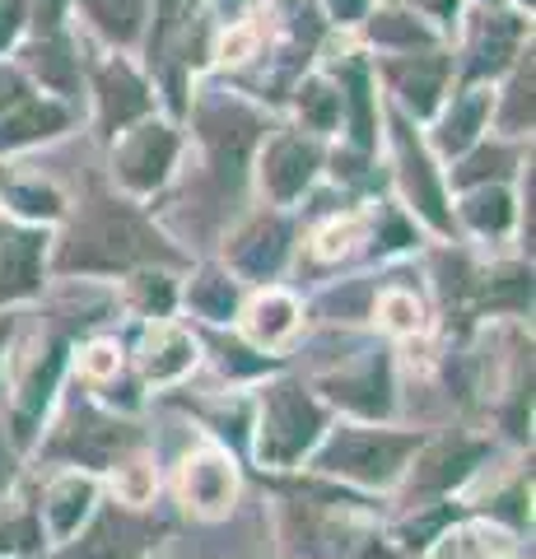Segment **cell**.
Listing matches in <instances>:
<instances>
[{"label": "cell", "instance_id": "obj_33", "mask_svg": "<svg viewBox=\"0 0 536 559\" xmlns=\"http://www.w3.org/2000/svg\"><path fill=\"white\" fill-rule=\"evenodd\" d=\"M326 5H332L336 20H359L365 14V0H326Z\"/></svg>", "mask_w": 536, "mask_h": 559}, {"label": "cell", "instance_id": "obj_12", "mask_svg": "<svg viewBox=\"0 0 536 559\" xmlns=\"http://www.w3.org/2000/svg\"><path fill=\"white\" fill-rule=\"evenodd\" d=\"M135 550H141V532L127 518H103L80 546V559H135Z\"/></svg>", "mask_w": 536, "mask_h": 559}, {"label": "cell", "instance_id": "obj_25", "mask_svg": "<svg viewBox=\"0 0 536 559\" xmlns=\"http://www.w3.org/2000/svg\"><path fill=\"white\" fill-rule=\"evenodd\" d=\"M192 304L205 312V318H229L234 312V285L229 280H211V285H201L192 294Z\"/></svg>", "mask_w": 536, "mask_h": 559}, {"label": "cell", "instance_id": "obj_28", "mask_svg": "<svg viewBox=\"0 0 536 559\" xmlns=\"http://www.w3.org/2000/svg\"><path fill=\"white\" fill-rule=\"evenodd\" d=\"M10 197L20 201V210H28V215H57V197H51V191H38V187H10Z\"/></svg>", "mask_w": 536, "mask_h": 559}, {"label": "cell", "instance_id": "obj_21", "mask_svg": "<svg viewBox=\"0 0 536 559\" xmlns=\"http://www.w3.org/2000/svg\"><path fill=\"white\" fill-rule=\"evenodd\" d=\"M141 5L145 0H90L94 20L112 33V38H131L135 24H141Z\"/></svg>", "mask_w": 536, "mask_h": 559}, {"label": "cell", "instance_id": "obj_2", "mask_svg": "<svg viewBox=\"0 0 536 559\" xmlns=\"http://www.w3.org/2000/svg\"><path fill=\"white\" fill-rule=\"evenodd\" d=\"M150 252V234L135 224L131 215H103L94 219L84 234H75V248L65 252V266H103V271H112V266H131L135 257H145Z\"/></svg>", "mask_w": 536, "mask_h": 559}, {"label": "cell", "instance_id": "obj_32", "mask_svg": "<svg viewBox=\"0 0 536 559\" xmlns=\"http://www.w3.org/2000/svg\"><path fill=\"white\" fill-rule=\"evenodd\" d=\"M355 229H350V224H341V229H326L322 234V257H336L341 248H345V238H350Z\"/></svg>", "mask_w": 536, "mask_h": 559}, {"label": "cell", "instance_id": "obj_35", "mask_svg": "<svg viewBox=\"0 0 536 559\" xmlns=\"http://www.w3.org/2000/svg\"><path fill=\"white\" fill-rule=\"evenodd\" d=\"M420 5H425V10H434V14H453L457 0H420Z\"/></svg>", "mask_w": 536, "mask_h": 559}, {"label": "cell", "instance_id": "obj_34", "mask_svg": "<svg viewBox=\"0 0 536 559\" xmlns=\"http://www.w3.org/2000/svg\"><path fill=\"white\" fill-rule=\"evenodd\" d=\"M90 369H94V373H108V369H112V349H94Z\"/></svg>", "mask_w": 536, "mask_h": 559}, {"label": "cell", "instance_id": "obj_16", "mask_svg": "<svg viewBox=\"0 0 536 559\" xmlns=\"http://www.w3.org/2000/svg\"><path fill=\"white\" fill-rule=\"evenodd\" d=\"M466 219H472L480 234H504L509 224H513V201H509V191H499V187L476 191V197L466 201Z\"/></svg>", "mask_w": 536, "mask_h": 559}, {"label": "cell", "instance_id": "obj_7", "mask_svg": "<svg viewBox=\"0 0 536 559\" xmlns=\"http://www.w3.org/2000/svg\"><path fill=\"white\" fill-rule=\"evenodd\" d=\"M234 495V471L219 452H201L196 462H187V499L201 503L205 513H219Z\"/></svg>", "mask_w": 536, "mask_h": 559}, {"label": "cell", "instance_id": "obj_31", "mask_svg": "<svg viewBox=\"0 0 536 559\" xmlns=\"http://www.w3.org/2000/svg\"><path fill=\"white\" fill-rule=\"evenodd\" d=\"M20 14H24V0H0V47L14 38V28H20Z\"/></svg>", "mask_w": 536, "mask_h": 559}, {"label": "cell", "instance_id": "obj_24", "mask_svg": "<svg viewBox=\"0 0 536 559\" xmlns=\"http://www.w3.org/2000/svg\"><path fill=\"white\" fill-rule=\"evenodd\" d=\"M299 108H303V117L313 121L318 131H326V127H336V94H326L322 84H308V90L299 94Z\"/></svg>", "mask_w": 536, "mask_h": 559}, {"label": "cell", "instance_id": "obj_14", "mask_svg": "<svg viewBox=\"0 0 536 559\" xmlns=\"http://www.w3.org/2000/svg\"><path fill=\"white\" fill-rule=\"evenodd\" d=\"M480 462V448L476 443H443L425 457V471H420V489H448L453 480L466 476V466Z\"/></svg>", "mask_w": 536, "mask_h": 559}, {"label": "cell", "instance_id": "obj_23", "mask_svg": "<svg viewBox=\"0 0 536 559\" xmlns=\"http://www.w3.org/2000/svg\"><path fill=\"white\" fill-rule=\"evenodd\" d=\"M513 38H517V28L509 20H490V28L480 33V47H476V70H499L504 66V57L513 51Z\"/></svg>", "mask_w": 536, "mask_h": 559}, {"label": "cell", "instance_id": "obj_3", "mask_svg": "<svg viewBox=\"0 0 536 559\" xmlns=\"http://www.w3.org/2000/svg\"><path fill=\"white\" fill-rule=\"evenodd\" d=\"M410 452L406 439H388V433H341V439L326 448L322 466L326 471H341V476H355V480H388L402 457Z\"/></svg>", "mask_w": 536, "mask_h": 559}, {"label": "cell", "instance_id": "obj_9", "mask_svg": "<svg viewBox=\"0 0 536 559\" xmlns=\"http://www.w3.org/2000/svg\"><path fill=\"white\" fill-rule=\"evenodd\" d=\"M285 238H289L285 224H275V219L257 224V229L234 248V261L243 271H252V275H271L275 266H281V257H285Z\"/></svg>", "mask_w": 536, "mask_h": 559}, {"label": "cell", "instance_id": "obj_27", "mask_svg": "<svg viewBox=\"0 0 536 559\" xmlns=\"http://www.w3.org/2000/svg\"><path fill=\"white\" fill-rule=\"evenodd\" d=\"M33 66L43 70V80H51V84H71V57H65L61 47H38V57H33Z\"/></svg>", "mask_w": 536, "mask_h": 559}, {"label": "cell", "instance_id": "obj_17", "mask_svg": "<svg viewBox=\"0 0 536 559\" xmlns=\"http://www.w3.org/2000/svg\"><path fill=\"white\" fill-rule=\"evenodd\" d=\"M187 364H192V341L178 336V331H164V341L150 345L145 369H150V378H172V373H182Z\"/></svg>", "mask_w": 536, "mask_h": 559}, {"label": "cell", "instance_id": "obj_1", "mask_svg": "<svg viewBox=\"0 0 536 559\" xmlns=\"http://www.w3.org/2000/svg\"><path fill=\"white\" fill-rule=\"evenodd\" d=\"M322 411L308 401L299 388H281L271 396L266 419H262V457L266 462H294L303 457V448L318 439Z\"/></svg>", "mask_w": 536, "mask_h": 559}, {"label": "cell", "instance_id": "obj_11", "mask_svg": "<svg viewBox=\"0 0 536 559\" xmlns=\"http://www.w3.org/2000/svg\"><path fill=\"white\" fill-rule=\"evenodd\" d=\"M65 127V112L51 108V103H28V108H20L10 121H0V150H14V145H28V140L38 135H51Z\"/></svg>", "mask_w": 536, "mask_h": 559}, {"label": "cell", "instance_id": "obj_20", "mask_svg": "<svg viewBox=\"0 0 536 559\" xmlns=\"http://www.w3.org/2000/svg\"><path fill=\"white\" fill-rule=\"evenodd\" d=\"M336 396L365 415H383L388 411V378H383V369H373L365 382H345V388H336Z\"/></svg>", "mask_w": 536, "mask_h": 559}, {"label": "cell", "instance_id": "obj_38", "mask_svg": "<svg viewBox=\"0 0 536 559\" xmlns=\"http://www.w3.org/2000/svg\"><path fill=\"white\" fill-rule=\"evenodd\" d=\"M443 559H453V555H443Z\"/></svg>", "mask_w": 536, "mask_h": 559}, {"label": "cell", "instance_id": "obj_13", "mask_svg": "<svg viewBox=\"0 0 536 559\" xmlns=\"http://www.w3.org/2000/svg\"><path fill=\"white\" fill-rule=\"evenodd\" d=\"M90 499H94V485H90V480H80V476L57 480V485H51V499H47L51 527H57L61 536H71V532L80 527L84 509H90Z\"/></svg>", "mask_w": 536, "mask_h": 559}, {"label": "cell", "instance_id": "obj_10", "mask_svg": "<svg viewBox=\"0 0 536 559\" xmlns=\"http://www.w3.org/2000/svg\"><path fill=\"white\" fill-rule=\"evenodd\" d=\"M402 173H406V187H410L415 205H420L425 215L443 229V224H448V210H443V197H439V182H434V173H429L425 154L410 145V135H402Z\"/></svg>", "mask_w": 536, "mask_h": 559}, {"label": "cell", "instance_id": "obj_29", "mask_svg": "<svg viewBox=\"0 0 536 559\" xmlns=\"http://www.w3.org/2000/svg\"><path fill=\"white\" fill-rule=\"evenodd\" d=\"M383 312H388V322L396 331H415V322H420V308H415L406 294H392V299H383Z\"/></svg>", "mask_w": 536, "mask_h": 559}, {"label": "cell", "instance_id": "obj_8", "mask_svg": "<svg viewBox=\"0 0 536 559\" xmlns=\"http://www.w3.org/2000/svg\"><path fill=\"white\" fill-rule=\"evenodd\" d=\"M145 84L131 75L122 66H108L103 70V121L108 127H127L135 112H145Z\"/></svg>", "mask_w": 536, "mask_h": 559}, {"label": "cell", "instance_id": "obj_26", "mask_svg": "<svg viewBox=\"0 0 536 559\" xmlns=\"http://www.w3.org/2000/svg\"><path fill=\"white\" fill-rule=\"evenodd\" d=\"M406 84V98L415 103V112H429L434 108V90H439V66H425L420 75H402Z\"/></svg>", "mask_w": 536, "mask_h": 559}, {"label": "cell", "instance_id": "obj_22", "mask_svg": "<svg viewBox=\"0 0 536 559\" xmlns=\"http://www.w3.org/2000/svg\"><path fill=\"white\" fill-rule=\"evenodd\" d=\"M345 84H350V108H355V140L359 145H369L373 140V112H369V75H365V66L359 61L345 66Z\"/></svg>", "mask_w": 536, "mask_h": 559}, {"label": "cell", "instance_id": "obj_6", "mask_svg": "<svg viewBox=\"0 0 536 559\" xmlns=\"http://www.w3.org/2000/svg\"><path fill=\"white\" fill-rule=\"evenodd\" d=\"M313 168H318L313 145H303V140H281V145L266 154V187L275 197H294V191H303V182L313 178Z\"/></svg>", "mask_w": 536, "mask_h": 559}, {"label": "cell", "instance_id": "obj_5", "mask_svg": "<svg viewBox=\"0 0 536 559\" xmlns=\"http://www.w3.org/2000/svg\"><path fill=\"white\" fill-rule=\"evenodd\" d=\"M172 164V135L164 127H150V131H135L127 140V150H122V178L135 187V191H145L154 187L168 173Z\"/></svg>", "mask_w": 536, "mask_h": 559}, {"label": "cell", "instance_id": "obj_15", "mask_svg": "<svg viewBox=\"0 0 536 559\" xmlns=\"http://www.w3.org/2000/svg\"><path fill=\"white\" fill-rule=\"evenodd\" d=\"M486 108H490V98L486 94H466L453 112H448V121H443V150H466L476 140V131H480V121H486Z\"/></svg>", "mask_w": 536, "mask_h": 559}, {"label": "cell", "instance_id": "obj_37", "mask_svg": "<svg viewBox=\"0 0 536 559\" xmlns=\"http://www.w3.org/2000/svg\"><path fill=\"white\" fill-rule=\"evenodd\" d=\"M5 331H10V322H0V341H5Z\"/></svg>", "mask_w": 536, "mask_h": 559}, {"label": "cell", "instance_id": "obj_36", "mask_svg": "<svg viewBox=\"0 0 536 559\" xmlns=\"http://www.w3.org/2000/svg\"><path fill=\"white\" fill-rule=\"evenodd\" d=\"M10 94H14V80H10V75H0V103H5Z\"/></svg>", "mask_w": 536, "mask_h": 559}, {"label": "cell", "instance_id": "obj_18", "mask_svg": "<svg viewBox=\"0 0 536 559\" xmlns=\"http://www.w3.org/2000/svg\"><path fill=\"white\" fill-rule=\"evenodd\" d=\"M57 373H61V349H51L47 364L38 369V378H33L28 396H24V411H20V439H28V433H33V419H38V411L47 406L51 388H57Z\"/></svg>", "mask_w": 536, "mask_h": 559}, {"label": "cell", "instance_id": "obj_4", "mask_svg": "<svg viewBox=\"0 0 536 559\" xmlns=\"http://www.w3.org/2000/svg\"><path fill=\"white\" fill-rule=\"evenodd\" d=\"M43 238L28 229H0V299H24L38 285Z\"/></svg>", "mask_w": 536, "mask_h": 559}, {"label": "cell", "instance_id": "obj_30", "mask_svg": "<svg viewBox=\"0 0 536 559\" xmlns=\"http://www.w3.org/2000/svg\"><path fill=\"white\" fill-rule=\"evenodd\" d=\"M373 33H378V38H402V43H420V38H425L420 28H410V24H396V14H383V20L373 24Z\"/></svg>", "mask_w": 536, "mask_h": 559}, {"label": "cell", "instance_id": "obj_19", "mask_svg": "<svg viewBox=\"0 0 536 559\" xmlns=\"http://www.w3.org/2000/svg\"><path fill=\"white\" fill-rule=\"evenodd\" d=\"M289 326H294V304H289V299H281V294H266V299H257V308H252V331H257V336H262L266 345L281 341Z\"/></svg>", "mask_w": 536, "mask_h": 559}]
</instances>
